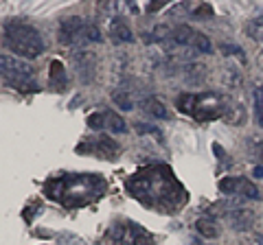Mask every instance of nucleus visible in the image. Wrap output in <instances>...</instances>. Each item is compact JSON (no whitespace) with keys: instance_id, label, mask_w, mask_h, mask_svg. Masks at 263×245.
<instances>
[{"instance_id":"1","label":"nucleus","mask_w":263,"mask_h":245,"mask_svg":"<svg viewBox=\"0 0 263 245\" xmlns=\"http://www.w3.org/2000/svg\"><path fill=\"white\" fill-rule=\"evenodd\" d=\"M5 44L20 59H35L44 53V39L40 31L22 20H11L5 24Z\"/></svg>"},{"instance_id":"2","label":"nucleus","mask_w":263,"mask_h":245,"mask_svg":"<svg viewBox=\"0 0 263 245\" xmlns=\"http://www.w3.org/2000/svg\"><path fill=\"white\" fill-rule=\"evenodd\" d=\"M0 77L5 84H9L20 92L35 88V68L27 59H20V57L9 53L0 55Z\"/></svg>"},{"instance_id":"3","label":"nucleus","mask_w":263,"mask_h":245,"mask_svg":"<svg viewBox=\"0 0 263 245\" xmlns=\"http://www.w3.org/2000/svg\"><path fill=\"white\" fill-rule=\"evenodd\" d=\"M86 22L84 18L79 15H68L60 22V42L62 44H77V42H84V29H86Z\"/></svg>"},{"instance_id":"4","label":"nucleus","mask_w":263,"mask_h":245,"mask_svg":"<svg viewBox=\"0 0 263 245\" xmlns=\"http://www.w3.org/2000/svg\"><path fill=\"white\" fill-rule=\"evenodd\" d=\"M221 99L217 94L206 92V94H197V103H195V118L200 120H211V118H219L224 116V110L219 108Z\"/></svg>"},{"instance_id":"5","label":"nucleus","mask_w":263,"mask_h":245,"mask_svg":"<svg viewBox=\"0 0 263 245\" xmlns=\"http://www.w3.org/2000/svg\"><path fill=\"white\" fill-rule=\"evenodd\" d=\"M110 37H112L114 44H129V42H134V33H132V29L127 27V22L121 20V18L110 22Z\"/></svg>"},{"instance_id":"6","label":"nucleus","mask_w":263,"mask_h":245,"mask_svg":"<svg viewBox=\"0 0 263 245\" xmlns=\"http://www.w3.org/2000/svg\"><path fill=\"white\" fill-rule=\"evenodd\" d=\"M228 221L235 230H248V228L254 223V215L248 208H235V210L228 212Z\"/></svg>"},{"instance_id":"7","label":"nucleus","mask_w":263,"mask_h":245,"mask_svg":"<svg viewBox=\"0 0 263 245\" xmlns=\"http://www.w3.org/2000/svg\"><path fill=\"white\" fill-rule=\"evenodd\" d=\"M103 118H105V127H108L112 134H125L127 132V122L123 120L117 112H103Z\"/></svg>"},{"instance_id":"8","label":"nucleus","mask_w":263,"mask_h":245,"mask_svg":"<svg viewBox=\"0 0 263 245\" xmlns=\"http://www.w3.org/2000/svg\"><path fill=\"white\" fill-rule=\"evenodd\" d=\"M195 230L200 232L204 239H217V234H219V228L215 226V221L209 217H202V219H197L195 221Z\"/></svg>"},{"instance_id":"9","label":"nucleus","mask_w":263,"mask_h":245,"mask_svg":"<svg viewBox=\"0 0 263 245\" xmlns=\"http://www.w3.org/2000/svg\"><path fill=\"white\" fill-rule=\"evenodd\" d=\"M143 108H145L147 114H152L154 118H160V120L167 118V108H164L162 101L156 99V96H149V99H145V101H143Z\"/></svg>"},{"instance_id":"10","label":"nucleus","mask_w":263,"mask_h":245,"mask_svg":"<svg viewBox=\"0 0 263 245\" xmlns=\"http://www.w3.org/2000/svg\"><path fill=\"white\" fill-rule=\"evenodd\" d=\"M224 118L230 122V125H243L246 110L241 108L239 103H230V105H226V110H224Z\"/></svg>"},{"instance_id":"11","label":"nucleus","mask_w":263,"mask_h":245,"mask_svg":"<svg viewBox=\"0 0 263 245\" xmlns=\"http://www.w3.org/2000/svg\"><path fill=\"white\" fill-rule=\"evenodd\" d=\"M195 103H197V94H191V92L180 94L178 101H176L178 110L182 114H189V116H193V114H195Z\"/></svg>"},{"instance_id":"12","label":"nucleus","mask_w":263,"mask_h":245,"mask_svg":"<svg viewBox=\"0 0 263 245\" xmlns=\"http://www.w3.org/2000/svg\"><path fill=\"white\" fill-rule=\"evenodd\" d=\"M112 101L123 112L134 110V96H132L129 92H125V90H117V92H112Z\"/></svg>"},{"instance_id":"13","label":"nucleus","mask_w":263,"mask_h":245,"mask_svg":"<svg viewBox=\"0 0 263 245\" xmlns=\"http://www.w3.org/2000/svg\"><path fill=\"white\" fill-rule=\"evenodd\" d=\"M129 243L132 245H152V236L147 234L141 226H132L129 228Z\"/></svg>"},{"instance_id":"14","label":"nucleus","mask_w":263,"mask_h":245,"mask_svg":"<svg viewBox=\"0 0 263 245\" xmlns=\"http://www.w3.org/2000/svg\"><path fill=\"white\" fill-rule=\"evenodd\" d=\"M246 35L263 44V15L261 18H254V20H250L248 24H246Z\"/></svg>"},{"instance_id":"15","label":"nucleus","mask_w":263,"mask_h":245,"mask_svg":"<svg viewBox=\"0 0 263 245\" xmlns=\"http://www.w3.org/2000/svg\"><path fill=\"white\" fill-rule=\"evenodd\" d=\"M101 31H99V27L95 22H86V29H84V42H101Z\"/></svg>"},{"instance_id":"16","label":"nucleus","mask_w":263,"mask_h":245,"mask_svg":"<svg viewBox=\"0 0 263 245\" xmlns=\"http://www.w3.org/2000/svg\"><path fill=\"white\" fill-rule=\"evenodd\" d=\"M239 191L243 193V197H248V199H259L261 197L259 189L252 182H248V179H239Z\"/></svg>"},{"instance_id":"17","label":"nucleus","mask_w":263,"mask_h":245,"mask_svg":"<svg viewBox=\"0 0 263 245\" xmlns=\"http://www.w3.org/2000/svg\"><path fill=\"white\" fill-rule=\"evenodd\" d=\"M254 114H257L259 125L263 127V86L254 90Z\"/></svg>"},{"instance_id":"18","label":"nucleus","mask_w":263,"mask_h":245,"mask_svg":"<svg viewBox=\"0 0 263 245\" xmlns=\"http://www.w3.org/2000/svg\"><path fill=\"white\" fill-rule=\"evenodd\" d=\"M224 79H226V84H228L230 88L239 86V81H241V72H239V68H237V66H228V68L224 70Z\"/></svg>"},{"instance_id":"19","label":"nucleus","mask_w":263,"mask_h":245,"mask_svg":"<svg viewBox=\"0 0 263 245\" xmlns=\"http://www.w3.org/2000/svg\"><path fill=\"white\" fill-rule=\"evenodd\" d=\"M237 189H239V179L237 177H224V179H219V191L221 193H237Z\"/></svg>"},{"instance_id":"20","label":"nucleus","mask_w":263,"mask_h":245,"mask_svg":"<svg viewBox=\"0 0 263 245\" xmlns=\"http://www.w3.org/2000/svg\"><path fill=\"white\" fill-rule=\"evenodd\" d=\"M51 79H53L55 86H62L64 81H66V77H64V66H62L60 62H53V64H51Z\"/></svg>"},{"instance_id":"21","label":"nucleus","mask_w":263,"mask_h":245,"mask_svg":"<svg viewBox=\"0 0 263 245\" xmlns=\"http://www.w3.org/2000/svg\"><path fill=\"white\" fill-rule=\"evenodd\" d=\"M88 127L90 129H103L105 127V118H103V114H92V116H88Z\"/></svg>"},{"instance_id":"22","label":"nucleus","mask_w":263,"mask_h":245,"mask_svg":"<svg viewBox=\"0 0 263 245\" xmlns=\"http://www.w3.org/2000/svg\"><path fill=\"white\" fill-rule=\"evenodd\" d=\"M193 15H195L197 20H202V15H206V18H211V15H213V9H211L209 5H202V7H197V9L193 11Z\"/></svg>"},{"instance_id":"23","label":"nucleus","mask_w":263,"mask_h":245,"mask_svg":"<svg viewBox=\"0 0 263 245\" xmlns=\"http://www.w3.org/2000/svg\"><path fill=\"white\" fill-rule=\"evenodd\" d=\"M252 175L257 177V179H263V167H254V171H252Z\"/></svg>"},{"instance_id":"24","label":"nucleus","mask_w":263,"mask_h":245,"mask_svg":"<svg viewBox=\"0 0 263 245\" xmlns=\"http://www.w3.org/2000/svg\"><path fill=\"white\" fill-rule=\"evenodd\" d=\"M160 7H164V3H156V5H149V7H147V9H149V11H158Z\"/></svg>"},{"instance_id":"25","label":"nucleus","mask_w":263,"mask_h":245,"mask_svg":"<svg viewBox=\"0 0 263 245\" xmlns=\"http://www.w3.org/2000/svg\"><path fill=\"white\" fill-rule=\"evenodd\" d=\"M254 241H257L259 245H263V232H254Z\"/></svg>"}]
</instances>
